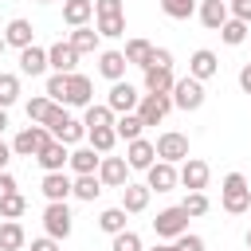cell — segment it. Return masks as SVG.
I'll return each instance as SVG.
<instances>
[{
  "instance_id": "15",
  "label": "cell",
  "mask_w": 251,
  "mask_h": 251,
  "mask_svg": "<svg viewBox=\"0 0 251 251\" xmlns=\"http://www.w3.org/2000/svg\"><path fill=\"white\" fill-rule=\"evenodd\" d=\"M220 71V59H216V51H208V47H200V51H192V59H188V75L192 78H212Z\"/></svg>"
},
{
  "instance_id": "22",
  "label": "cell",
  "mask_w": 251,
  "mask_h": 251,
  "mask_svg": "<svg viewBox=\"0 0 251 251\" xmlns=\"http://www.w3.org/2000/svg\"><path fill=\"white\" fill-rule=\"evenodd\" d=\"M47 67H51V63H47V51H43V47H35V43H31V47H24V51H20V71H24V75H31V78H35V75H43Z\"/></svg>"
},
{
  "instance_id": "16",
  "label": "cell",
  "mask_w": 251,
  "mask_h": 251,
  "mask_svg": "<svg viewBox=\"0 0 251 251\" xmlns=\"http://www.w3.org/2000/svg\"><path fill=\"white\" fill-rule=\"evenodd\" d=\"M43 196L47 200H67V196H75V180L67 176V173H43Z\"/></svg>"
},
{
  "instance_id": "43",
  "label": "cell",
  "mask_w": 251,
  "mask_h": 251,
  "mask_svg": "<svg viewBox=\"0 0 251 251\" xmlns=\"http://www.w3.org/2000/svg\"><path fill=\"white\" fill-rule=\"evenodd\" d=\"M184 212H188V216H204V212H208V196H204V192H188V196H184Z\"/></svg>"
},
{
  "instance_id": "24",
  "label": "cell",
  "mask_w": 251,
  "mask_h": 251,
  "mask_svg": "<svg viewBox=\"0 0 251 251\" xmlns=\"http://www.w3.org/2000/svg\"><path fill=\"white\" fill-rule=\"evenodd\" d=\"M98 165H102V153H98L94 145H82V149L71 153V169H75V176H78V173H98Z\"/></svg>"
},
{
  "instance_id": "26",
  "label": "cell",
  "mask_w": 251,
  "mask_h": 251,
  "mask_svg": "<svg viewBox=\"0 0 251 251\" xmlns=\"http://www.w3.org/2000/svg\"><path fill=\"white\" fill-rule=\"evenodd\" d=\"M24 227H20V220H4L0 224V251H24Z\"/></svg>"
},
{
  "instance_id": "13",
  "label": "cell",
  "mask_w": 251,
  "mask_h": 251,
  "mask_svg": "<svg viewBox=\"0 0 251 251\" xmlns=\"http://www.w3.org/2000/svg\"><path fill=\"white\" fill-rule=\"evenodd\" d=\"M47 63H51V67H55L59 75H75V63H78V51L71 47V39H67V43L59 39V43H51V47H47Z\"/></svg>"
},
{
  "instance_id": "3",
  "label": "cell",
  "mask_w": 251,
  "mask_h": 251,
  "mask_svg": "<svg viewBox=\"0 0 251 251\" xmlns=\"http://www.w3.org/2000/svg\"><path fill=\"white\" fill-rule=\"evenodd\" d=\"M173 106L176 110H200L204 106V82L200 78H176L173 82Z\"/></svg>"
},
{
  "instance_id": "37",
  "label": "cell",
  "mask_w": 251,
  "mask_h": 251,
  "mask_svg": "<svg viewBox=\"0 0 251 251\" xmlns=\"http://www.w3.org/2000/svg\"><path fill=\"white\" fill-rule=\"evenodd\" d=\"M27 212V200L20 196V192H8V196H0V216L4 220H20Z\"/></svg>"
},
{
  "instance_id": "42",
  "label": "cell",
  "mask_w": 251,
  "mask_h": 251,
  "mask_svg": "<svg viewBox=\"0 0 251 251\" xmlns=\"http://www.w3.org/2000/svg\"><path fill=\"white\" fill-rule=\"evenodd\" d=\"M110 251H141V235L137 231H118Z\"/></svg>"
},
{
  "instance_id": "45",
  "label": "cell",
  "mask_w": 251,
  "mask_h": 251,
  "mask_svg": "<svg viewBox=\"0 0 251 251\" xmlns=\"http://www.w3.org/2000/svg\"><path fill=\"white\" fill-rule=\"evenodd\" d=\"M94 16H122V0H94Z\"/></svg>"
},
{
  "instance_id": "28",
  "label": "cell",
  "mask_w": 251,
  "mask_h": 251,
  "mask_svg": "<svg viewBox=\"0 0 251 251\" xmlns=\"http://www.w3.org/2000/svg\"><path fill=\"white\" fill-rule=\"evenodd\" d=\"M126 59H129V67H149V59H153V43L149 39H129L126 43Z\"/></svg>"
},
{
  "instance_id": "27",
  "label": "cell",
  "mask_w": 251,
  "mask_h": 251,
  "mask_svg": "<svg viewBox=\"0 0 251 251\" xmlns=\"http://www.w3.org/2000/svg\"><path fill=\"white\" fill-rule=\"evenodd\" d=\"M98 39H102V31H94V27H75L71 31V47L78 51V55H86V51H98Z\"/></svg>"
},
{
  "instance_id": "1",
  "label": "cell",
  "mask_w": 251,
  "mask_h": 251,
  "mask_svg": "<svg viewBox=\"0 0 251 251\" xmlns=\"http://www.w3.org/2000/svg\"><path fill=\"white\" fill-rule=\"evenodd\" d=\"M220 204H224V212H231V216L251 212V188H247V176H243V173H227V176H224Z\"/></svg>"
},
{
  "instance_id": "39",
  "label": "cell",
  "mask_w": 251,
  "mask_h": 251,
  "mask_svg": "<svg viewBox=\"0 0 251 251\" xmlns=\"http://www.w3.org/2000/svg\"><path fill=\"white\" fill-rule=\"evenodd\" d=\"M98 31H102L106 39L126 35V16H98Z\"/></svg>"
},
{
  "instance_id": "20",
  "label": "cell",
  "mask_w": 251,
  "mask_h": 251,
  "mask_svg": "<svg viewBox=\"0 0 251 251\" xmlns=\"http://www.w3.org/2000/svg\"><path fill=\"white\" fill-rule=\"evenodd\" d=\"M173 67H145V90L149 94H173Z\"/></svg>"
},
{
  "instance_id": "31",
  "label": "cell",
  "mask_w": 251,
  "mask_h": 251,
  "mask_svg": "<svg viewBox=\"0 0 251 251\" xmlns=\"http://www.w3.org/2000/svg\"><path fill=\"white\" fill-rule=\"evenodd\" d=\"M51 137H55V141H63V145H75V141H82V137H86V126H82V122H75V118H67Z\"/></svg>"
},
{
  "instance_id": "11",
  "label": "cell",
  "mask_w": 251,
  "mask_h": 251,
  "mask_svg": "<svg viewBox=\"0 0 251 251\" xmlns=\"http://www.w3.org/2000/svg\"><path fill=\"white\" fill-rule=\"evenodd\" d=\"M157 157H161V161H173V165L184 161V157H188V137L176 133V129L161 133V137H157Z\"/></svg>"
},
{
  "instance_id": "23",
  "label": "cell",
  "mask_w": 251,
  "mask_h": 251,
  "mask_svg": "<svg viewBox=\"0 0 251 251\" xmlns=\"http://www.w3.org/2000/svg\"><path fill=\"white\" fill-rule=\"evenodd\" d=\"M149 192H153L149 184H126V188H122V208H126L129 216H133V212H145V208H149Z\"/></svg>"
},
{
  "instance_id": "35",
  "label": "cell",
  "mask_w": 251,
  "mask_h": 251,
  "mask_svg": "<svg viewBox=\"0 0 251 251\" xmlns=\"http://www.w3.org/2000/svg\"><path fill=\"white\" fill-rule=\"evenodd\" d=\"M67 86H71V75H59V71H55V75L47 78V90H43V94H47L51 102L67 106Z\"/></svg>"
},
{
  "instance_id": "56",
  "label": "cell",
  "mask_w": 251,
  "mask_h": 251,
  "mask_svg": "<svg viewBox=\"0 0 251 251\" xmlns=\"http://www.w3.org/2000/svg\"><path fill=\"white\" fill-rule=\"evenodd\" d=\"M4 47H8V39H4V35H0V55H4Z\"/></svg>"
},
{
  "instance_id": "29",
  "label": "cell",
  "mask_w": 251,
  "mask_h": 251,
  "mask_svg": "<svg viewBox=\"0 0 251 251\" xmlns=\"http://www.w3.org/2000/svg\"><path fill=\"white\" fill-rule=\"evenodd\" d=\"M102 188H106V184L98 180V173H78V176H75V196H78V200H94Z\"/></svg>"
},
{
  "instance_id": "47",
  "label": "cell",
  "mask_w": 251,
  "mask_h": 251,
  "mask_svg": "<svg viewBox=\"0 0 251 251\" xmlns=\"http://www.w3.org/2000/svg\"><path fill=\"white\" fill-rule=\"evenodd\" d=\"M231 16L243 20V24H251V0H231Z\"/></svg>"
},
{
  "instance_id": "38",
  "label": "cell",
  "mask_w": 251,
  "mask_h": 251,
  "mask_svg": "<svg viewBox=\"0 0 251 251\" xmlns=\"http://www.w3.org/2000/svg\"><path fill=\"white\" fill-rule=\"evenodd\" d=\"M161 12L169 20H188L196 12V0H161Z\"/></svg>"
},
{
  "instance_id": "6",
  "label": "cell",
  "mask_w": 251,
  "mask_h": 251,
  "mask_svg": "<svg viewBox=\"0 0 251 251\" xmlns=\"http://www.w3.org/2000/svg\"><path fill=\"white\" fill-rule=\"evenodd\" d=\"M169 110H173V94H141V102H137V118H141L145 126L165 122Z\"/></svg>"
},
{
  "instance_id": "51",
  "label": "cell",
  "mask_w": 251,
  "mask_h": 251,
  "mask_svg": "<svg viewBox=\"0 0 251 251\" xmlns=\"http://www.w3.org/2000/svg\"><path fill=\"white\" fill-rule=\"evenodd\" d=\"M239 86H243V90H247V94H251V63H247V67H243V71H239Z\"/></svg>"
},
{
  "instance_id": "2",
  "label": "cell",
  "mask_w": 251,
  "mask_h": 251,
  "mask_svg": "<svg viewBox=\"0 0 251 251\" xmlns=\"http://www.w3.org/2000/svg\"><path fill=\"white\" fill-rule=\"evenodd\" d=\"M71 220H75V216H71L67 200H47V208H43V227H47L51 239H67L71 227H75Z\"/></svg>"
},
{
  "instance_id": "41",
  "label": "cell",
  "mask_w": 251,
  "mask_h": 251,
  "mask_svg": "<svg viewBox=\"0 0 251 251\" xmlns=\"http://www.w3.org/2000/svg\"><path fill=\"white\" fill-rule=\"evenodd\" d=\"M16 98H20V78L16 75H0V106L8 110Z\"/></svg>"
},
{
  "instance_id": "54",
  "label": "cell",
  "mask_w": 251,
  "mask_h": 251,
  "mask_svg": "<svg viewBox=\"0 0 251 251\" xmlns=\"http://www.w3.org/2000/svg\"><path fill=\"white\" fill-rule=\"evenodd\" d=\"M4 129H8V110L0 106V133H4Z\"/></svg>"
},
{
  "instance_id": "8",
  "label": "cell",
  "mask_w": 251,
  "mask_h": 251,
  "mask_svg": "<svg viewBox=\"0 0 251 251\" xmlns=\"http://www.w3.org/2000/svg\"><path fill=\"white\" fill-rule=\"evenodd\" d=\"M145 176H149L145 184L157 188V192H173V188L180 184V169H176L173 161H153V165L145 169Z\"/></svg>"
},
{
  "instance_id": "19",
  "label": "cell",
  "mask_w": 251,
  "mask_h": 251,
  "mask_svg": "<svg viewBox=\"0 0 251 251\" xmlns=\"http://www.w3.org/2000/svg\"><path fill=\"white\" fill-rule=\"evenodd\" d=\"M227 20H231V16H227V0H204V4H200V24H204L208 31H220Z\"/></svg>"
},
{
  "instance_id": "18",
  "label": "cell",
  "mask_w": 251,
  "mask_h": 251,
  "mask_svg": "<svg viewBox=\"0 0 251 251\" xmlns=\"http://www.w3.org/2000/svg\"><path fill=\"white\" fill-rule=\"evenodd\" d=\"M90 94H94V82L75 71V75H71V86H67V106H82V110H86V106L94 102Z\"/></svg>"
},
{
  "instance_id": "10",
  "label": "cell",
  "mask_w": 251,
  "mask_h": 251,
  "mask_svg": "<svg viewBox=\"0 0 251 251\" xmlns=\"http://www.w3.org/2000/svg\"><path fill=\"white\" fill-rule=\"evenodd\" d=\"M35 161H39V169H43V173H63V169L71 165V153H67V145H63V141H55V137H51V141L35 153Z\"/></svg>"
},
{
  "instance_id": "34",
  "label": "cell",
  "mask_w": 251,
  "mask_h": 251,
  "mask_svg": "<svg viewBox=\"0 0 251 251\" xmlns=\"http://www.w3.org/2000/svg\"><path fill=\"white\" fill-rule=\"evenodd\" d=\"M220 39H224V43H227V47H239V43H243V39H247V24H243V20H235V16H231V20H227V24H224V27H220Z\"/></svg>"
},
{
  "instance_id": "21",
  "label": "cell",
  "mask_w": 251,
  "mask_h": 251,
  "mask_svg": "<svg viewBox=\"0 0 251 251\" xmlns=\"http://www.w3.org/2000/svg\"><path fill=\"white\" fill-rule=\"evenodd\" d=\"M4 39H8V47H31V39H35V27H31V20H12L8 27H4Z\"/></svg>"
},
{
  "instance_id": "36",
  "label": "cell",
  "mask_w": 251,
  "mask_h": 251,
  "mask_svg": "<svg viewBox=\"0 0 251 251\" xmlns=\"http://www.w3.org/2000/svg\"><path fill=\"white\" fill-rule=\"evenodd\" d=\"M114 129H118V137H126V141H133V137H141V129H145V122H141L137 114H122V118L114 122Z\"/></svg>"
},
{
  "instance_id": "46",
  "label": "cell",
  "mask_w": 251,
  "mask_h": 251,
  "mask_svg": "<svg viewBox=\"0 0 251 251\" xmlns=\"http://www.w3.org/2000/svg\"><path fill=\"white\" fill-rule=\"evenodd\" d=\"M176 247H180V251H204V239L184 231V235H176Z\"/></svg>"
},
{
  "instance_id": "57",
  "label": "cell",
  "mask_w": 251,
  "mask_h": 251,
  "mask_svg": "<svg viewBox=\"0 0 251 251\" xmlns=\"http://www.w3.org/2000/svg\"><path fill=\"white\" fill-rule=\"evenodd\" d=\"M39 4H51V0H39Z\"/></svg>"
},
{
  "instance_id": "14",
  "label": "cell",
  "mask_w": 251,
  "mask_h": 251,
  "mask_svg": "<svg viewBox=\"0 0 251 251\" xmlns=\"http://www.w3.org/2000/svg\"><path fill=\"white\" fill-rule=\"evenodd\" d=\"M153 157H157V141H145V137L126 141V161H129V169H149Z\"/></svg>"
},
{
  "instance_id": "30",
  "label": "cell",
  "mask_w": 251,
  "mask_h": 251,
  "mask_svg": "<svg viewBox=\"0 0 251 251\" xmlns=\"http://www.w3.org/2000/svg\"><path fill=\"white\" fill-rule=\"evenodd\" d=\"M114 122H118V118H114V110H110V106H94V102L86 106V118H82V126H86V129H102V126H114Z\"/></svg>"
},
{
  "instance_id": "5",
  "label": "cell",
  "mask_w": 251,
  "mask_h": 251,
  "mask_svg": "<svg viewBox=\"0 0 251 251\" xmlns=\"http://www.w3.org/2000/svg\"><path fill=\"white\" fill-rule=\"evenodd\" d=\"M153 231H157L161 239H176V235H184V231H188V212H184V204L157 212V220H153Z\"/></svg>"
},
{
  "instance_id": "40",
  "label": "cell",
  "mask_w": 251,
  "mask_h": 251,
  "mask_svg": "<svg viewBox=\"0 0 251 251\" xmlns=\"http://www.w3.org/2000/svg\"><path fill=\"white\" fill-rule=\"evenodd\" d=\"M51 106H55V102H51L47 94L31 98V102H27V122H39V126H43V122H47V114H51Z\"/></svg>"
},
{
  "instance_id": "53",
  "label": "cell",
  "mask_w": 251,
  "mask_h": 251,
  "mask_svg": "<svg viewBox=\"0 0 251 251\" xmlns=\"http://www.w3.org/2000/svg\"><path fill=\"white\" fill-rule=\"evenodd\" d=\"M153 251H180V247H176V239H173V243H157Z\"/></svg>"
},
{
  "instance_id": "4",
  "label": "cell",
  "mask_w": 251,
  "mask_h": 251,
  "mask_svg": "<svg viewBox=\"0 0 251 251\" xmlns=\"http://www.w3.org/2000/svg\"><path fill=\"white\" fill-rule=\"evenodd\" d=\"M47 141H51V129L35 122V126H27V129H20V133H16L12 153H16V157H35V153H39Z\"/></svg>"
},
{
  "instance_id": "52",
  "label": "cell",
  "mask_w": 251,
  "mask_h": 251,
  "mask_svg": "<svg viewBox=\"0 0 251 251\" xmlns=\"http://www.w3.org/2000/svg\"><path fill=\"white\" fill-rule=\"evenodd\" d=\"M8 161H12V145H4V141H0V173L8 169Z\"/></svg>"
},
{
  "instance_id": "44",
  "label": "cell",
  "mask_w": 251,
  "mask_h": 251,
  "mask_svg": "<svg viewBox=\"0 0 251 251\" xmlns=\"http://www.w3.org/2000/svg\"><path fill=\"white\" fill-rule=\"evenodd\" d=\"M67 118H71V114H67V106H59V102H55V106H51V114H47V122H43V126H47V129H51V133H55V129H59V126H63V122H67Z\"/></svg>"
},
{
  "instance_id": "55",
  "label": "cell",
  "mask_w": 251,
  "mask_h": 251,
  "mask_svg": "<svg viewBox=\"0 0 251 251\" xmlns=\"http://www.w3.org/2000/svg\"><path fill=\"white\" fill-rule=\"evenodd\" d=\"M243 243H247V251H251V227H247V235H243Z\"/></svg>"
},
{
  "instance_id": "25",
  "label": "cell",
  "mask_w": 251,
  "mask_h": 251,
  "mask_svg": "<svg viewBox=\"0 0 251 251\" xmlns=\"http://www.w3.org/2000/svg\"><path fill=\"white\" fill-rule=\"evenodd\" d=\"M94 16V0H63V20L71 27H82Z\"/></svg>"
},
{
  "instance_id": "7",
  "label": "cell",
  "mask_w": 251,
  "mask_h": 251,
  "mask_svg": "<svg viewBox=\"0 0 251 251\" xmlns=\"http://www.w3.org/2000/svg\"><path fill=\"white\" fill-rule=\"evenodd\" d=\"M98 180L106 184V188H126L129 184V161L126 157H102V165H98Z\"/></svg>"
},
{
  "instance_id": "12",
  "label": "cell",
  "mask_w": 251,
  "mask_h": 251,
  "mask_svg": "<svg viewBox=\"0 0 251 251\" xmlns=\"http://www.w3.org/2000/svg\"><path fill=\"white\" fill-rule=\"evenodd\" d=\"M180 184H184L188 192H204V188H208V165H204L200 157H184V161H180Z\"/></svg>"
},
{
  "instance_id": "48",
  "label": "cell",
  "mask_w": 251,
  "mask_h": 251,
  "mask_svg": "<svg viewBox=\"0 0 251 251\" xmlns=\"http://www.w3.org/2000/svg\"><path fill=\"white\" fill-rule=\"evenodd\" d=\"M149 67H173V51H165V47H153V59H149Z\"/></svg>"
},
{
  "instance_id": "50",
  "label": "cell",
  "mask_w": 251,
  "mask_h": 251,
  "mask_svg": "<svg viewBox=\"0 0 251 251\" xmlns=\"http://www.w3.org/2000/svg\"><path fill=\"white\" fill-rule=\"evenodd\" d=\"M8 192H16V176L4 169V173H0V196H8Z\"/></svg>"
},
{
  "instance_id": "17",
  "label": "cell",
  "mask_w": 251,
  "mask_h": 251,
  "mask_svg": "<svg viewBox=\"0 0 251 251\" xmlns=\"http://www.w3.org/2000/svg\"><path fill=\"white\" fill-rule=\"evenodd\" d=\"M126 67H129L126 51H102V55H98V75L110 78V82H118V78L126 75Z\"/></svg>"
},
{
  "instance_id": "9",
  "label": "cell",
  "mask_w": 251,
  "mask_h": 251,
  "mask_svg": "<svg viewBox=\"0 0 251 251\" xmlns=\"http://www.w3.org/2000/svg\"><path fill=\"white\" fill-rule=\"evenodd\" d=\"M137 102H141V94H137L129 82H122V78H118V82L110 86V94H106V106H110L114 114H133Z\"/></svg>"
},
{
  "instance_id": "49",
  "label": "cell",
  "mask_w": 251,
  "mask_h": 251,
  "mask_svg": "<svg viewBox=\"0 0 251 251\" xmlns=\"http://www.w3.org/2000/svg\"><path fill=\"white\" fill-rule=\"evenodd\" d=\"M31 251H59V239L43 235V239H31Z\"/></svg>"
},
{
  "instance_id": "33",
  "label": "cell",
  "mask_w": 251,
  "mask_h": 251,
  "mask_svg": "<svg viewBox=\"0 0 251 251\" xmlns=\"http://www.w3.org/2000/svg\"><path fill=\"white\" fill-rule=\"evenodd\" d=\"M126 208H106L102 216H98V227L102 231H110V235H118V231H126Z\"/></svg>"
},
{
  "instance_id": "32",
  "label": "cell",
  "mask_w": 251,
  "mask_h": 251,
  "mask_svg": "<svg viewBox=\"0 0 251 251\" xmlns=\"http://www.w3.org/2000/svg\"><path fill=\"white\" fill-rule=\"evenodd\" d=\"M86 137H90V145L106 157V153L114 149V141H118V129H114V126H102V129H86Z\"/></svg>"
}]
</instances>
